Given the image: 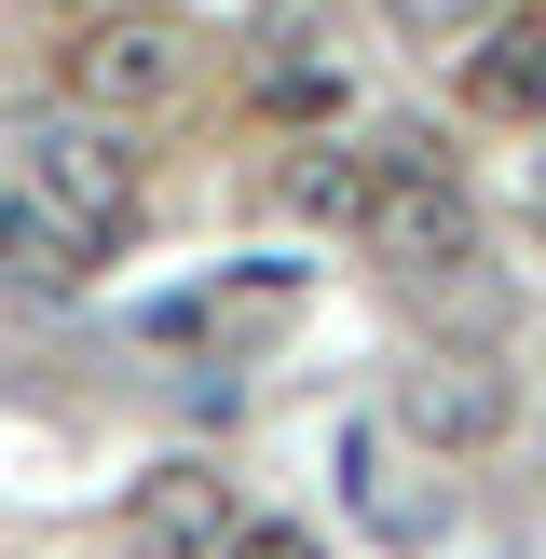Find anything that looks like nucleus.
I'll use <instances>...</instances> for the list:
<instances>
[{
  "mask_svg": "<svg viewBox=\"0 0 546 559\" xmlns=\"http://www.w3.org/2000/svg\"><path fill=\"white\" fill-rule=\"evenodd\" d=\"M0 164H14V191L55 218V246H69L82 273H96L109 246L136 233V136H123V123H96V109H69V96L27 109V123L0 136Z\"/></svg>",
  "mask_w": 546,
  "mask_h": 559,
  "instance_id": "1",
  "label": "nucleus"
},
{
  "mask_svg": "<svg viewBox=\"0 0 546 559\" xmlns=\"http://www.w3.org/2000/svg\"><path fill=\"white\" fill-rule=\"evenodd\" d=\"M355 246H369L396 287H464V273L491 260L478 191L437 164V136H382V178H369V218H355Z\"/></svg>",
  "mask_w": 546,
  "mask_h": 559,
  "instance_id": "2",
  "label": "nucleus"
},
{
  "mask_svg": "<svg viewBox=\"0 0 546 559\" xmlns=\"http://www.w3.org/2000/svg\"><path fill=\"white\" fill-rule=\"evenodd\" d=\"M506 424H519V382H506L491 342H424L396 369V437H410V451L451 464V451H491Z\"/></svg>",
  "mask_w": 546,
  "mask_h": 559,
  "instance_id": "3",
  "label": "nucleus"
},
{
  "mask_svg": "<svg viewBox=\"0 0 546 559\" xmlns=\"http://www.w3.org/2000/svg\"><path fill=\"white\" fill-rule=\"evenodd\" d=\"M178 82H191V41L164 14H96L69 41V109H96V123H151V109H178Z\"/></svg>",
  "mask_w": 546,
  "mask_h": 559,
  "instance_id": "4",
  "label": "nucleus"
},
{
  "mask_svg": "<svg viewBox=\"0 0 546 559\" xmlns=\"http://www.w3.org/2000/svg\"><path fill=\"white\" fill-rule=\"evenodd\" d=\"M233 519H246V491L218 478L205 451L151 464V478L123 491V546H136V559H218V546H233Z\"/></svg>",
  "mask_w": 546,
  "mask_h": 559,
  "instance_id": "5",
  "label": "nucleus"
},
{
  "mask_svg": "<svg viewBox=\"0 0 546 559\" xmlns=\"http://www.w3.org/2000/svg\"><path fill=\"white\" fill-rule=\"evenodd\" d=\"M451 82H464L478 123H546V14H491L478 41L451 55Z\"/></svg>",
  "mask_w": 546,
  "mask_h": 559,
  "instance_id": "6",
  "label": "nucleus"
},
{
  "mask_svg": "<svg viewBox=\"0 0 546 559\" xmlns=\"http://www.w3.org/2000/svg\"><path fill=\"white\" fill-rule=\"evenodd\" d=\"M369 178H382V151H355L342 123H314L287 164H273V205L314 218V233H355V218H369Z\"/></svg>",
  "mask_w": 546,
  "mask_h": 559,
  "instance_id": "7",
  "label": "nucleus"
},
{
  "mask_svg": "<svg viewBox=\"0 0 546 559\" xmlns=\"http://www.w3.org/2000/svg\"><path fill=\"white\" fill-rule=\"evenodd\" d=\"M342 506L369 519L382 546H437V491L396 464V437H382V424H342Z\"/></svg>",
  "mask_w": 546,
  "mask_h": 559,
  "instance_id": "8",
  "label": "nucleus"
},
{
  "mask_svg": "<svg viewBox=\"0 0 546 559\" xmlns=\"http://www.w3.org/2000/svg\"><path fill=\"white\" fill-rule=\"evenodd\" d=\"M260 109L314 136L328 109H355V69H342V55H273V69H260Z\"/></svg>",
  "mask_w": 546,
  "mask_h": 559,
  "instance_id": "9",
  "label": "nucleus"
},
{
  "mask_svg": "<svg viewBox=\"0 0 546 559\" xmlns=\"http://www.w3.org/2000/svg\"><path fill=\"white\" fill-rule=\"evenodd\" d=\"M396 14V41H424V55H464L491 14H519V0H382Z\"/></svg>",
  "mask_w": 546,
  "mask_h": 559,
  "instance_id": "10",
  "label": "nucleus"
},
{
  "mask_svg": "<svg viewBox=\"0 0 546 559\" xmlns=\"http://www.w3.org/2000/svg\"><path fill=\"white\" fill-rule=\"evenodd\" d=\"M0 273H82L69 246H55V218L14 191V164H0Z\"/></svg>",
  "mask_w": 546,
  "mask_h": 559,
  "instance_id": "11",
  "label": "nucleus"
},
{
  "mask_svg": "<svg viewBox=\"0 0 546 559\" xmlns=\"http://www.w3.org/2000/svg\"><path fill=\"white\" fill-rule=\"evenodd\" d=\"M218 559H328V546L300 533V519H233V546H218Z\"/></svg>",
  "mask_w": 546,
  "mask_h": 559,
  "instance_id": "12",
  "label": "nucleus"
},
{
  "mask_svg": "<svg viewBox=\"0 0 546 559\" xmlns=\"http://www.w3.org/2000/svg\"><path fill=\"white\" fill-rule=\"evenodd\" d=\"M519 218H533V233H546V151L519 164Z\"/></svg>",
  "mask_w": 546,
  "mask_h": 559,
  "instance_id": "13",
  "label": "nucleus"
}]
</instances>
